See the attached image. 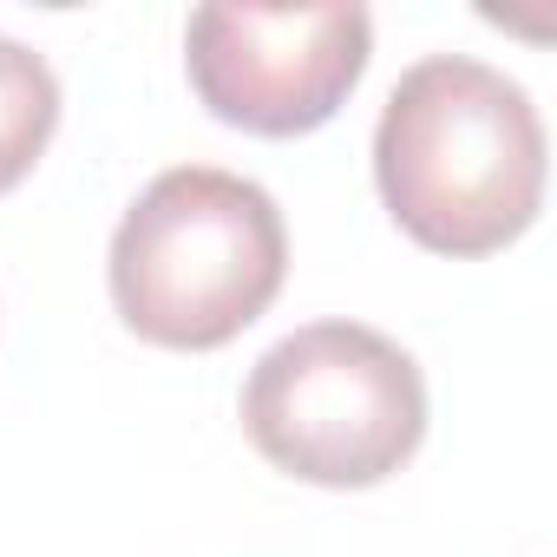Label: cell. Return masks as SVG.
I'll list each match as a JSON object with an SVG mask.
<instances>
[{"label": "cell", "instance_id": "2", "mask_svg": "<svg viewBox=\"0 0 557 557\" xmlns=\"http://www.w3.org/2000/svg\"><path fill=\"white\" fill-rule=\"evenodd\" d=\"M119 322L177 355L236 342L289 275V230L256 177L216 164L158 171L112 230Z\"/></svg>", "mask_w": 557, "mask_h": 557}, {"label": "cell", "instance_id": "1", "mask_svg": "<svg viewBox=\"0 0 557 557\" xmlns=\"http://www.w3.org/2000/svg\"><path fill=\"white\" fill-rule=\"evenodd\" d=\"M374 184L387 216L433 256L518 243L544 203V125L531 92L472 53L407 66L374 125Z\"/></svg>", "mask_w": 557, "mask_h": 557}, {"label": "cell", "instance_id": "5", "mask_svg": "<svg viewBox=\"0 0 557 557\" xmlns=\"http://www.w3.org/2000/svg\"><path fill=\"white\" fill-rule=\"evenodd\" d=\"M60 125V79L53 66L0 34V197H8L47 151Z\"/></svg>", "mask_w": 557, "mask_h": 557}, {"label": "cell", "instance_id": "3", "mask_svg": "<svg viewBox=\"0 0 557 557\" xmlns=\"http://www.w3.org/2000/svg\"><path fill=\"white\" fill-rule=\"evenodd\" d=\"M243 433L289 479L361 492L394 479L426 440V381L368 322H309L243 381Z\"/></svg>", "mask_w": 557, "mask_h": 557}, {"label": "cell", "instance_id": "4", "mask_svg": "<svg viewBox=\"0 0 557 557\" xmlns=\"http://www.w3.org/2000/svg\"><path fill=\"white\" fill-rule=\"evenodd\" d=\"M374 53V14L361 0L329 8H210L184 27L190 92L210 119L256 138H302L322 132L348 92L361 86Z\"/></svg>", "mask_w": 557, "mask_h": 557}]
</instances>
